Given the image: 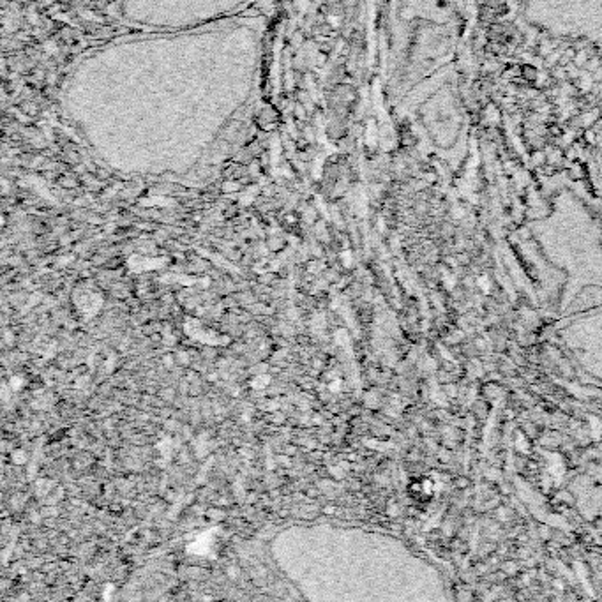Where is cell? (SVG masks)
<instances>
[{
    "mask_svg": "<svg viewBox=\"0 0 602 602\" xmlns=\"http://www.w3.org/2000/svg\"><path fill=\"white\" fill-rule=\"evenodd\" d=\"M544 11L534 18L557 36L602 43V0H534Z\"/></svg>",
    "mask_w": 602,
    "mask_h": 602,
    "instance_id": "1",
    "label": "cell"
},
{
    "mask_svg": "<svg viewBox=\"0 0 602 602\" xmlns=\"http://www.w3.org/2000/svg\"><path fill=\"white\" fill-rule=\"evenodd\" d=\"M269 382V378L265 377V378H258V380H255L253 382V387H262V385H265Z\"/></svg>",
    "mask_w": 602,
    "mask_h": 602,
    "instance_id": "2",
    "label": "cell"
},
{
    "mask_svg": "<svg viewBox=\"0 0 602 602\" xmlns=\"http://www.w3.org/2000/svg\"><path fill=\"white\" fill-rule=\"evenodd\" d=\"M13 458H16V463H23V461H25V454H23V452H16V454H13Z\"/></svg>",
    "mask_w": 602,
    "mask_h": 602,
    "instance_id": "3",
    "label": "cell"
},
{
    "mask_svg": "<svg viewBox=\"0 0 602 602\" xmlns=\"http://www.w3.org/2000/svg\"><path fill=\"white\" fill-rule=\"evenodd\" d=\"M11 385H13V389H15V391H16V389H18L20 385H22V380H20V378H16V380H15V378H13Z\"/></svg>",
    "mask_w": 602,
    "mask_h": 602,
    "instance_id": "4",
    "label": "cell"
},
{
    "mask_svg": "<svg viewBox=\"0 0 602 602\" xmlns=\"http://www.w3.org/2000/svg\"><path fill=\"white\" fill-rule=\"evenodd\" d=\"M339 387H341V382H334V384H331V391L338 392Z\"/></svg>",
    "mask_w": 602,
    "mask_h": 602,
    "instance_id": "5",
    "label": "cell"
}]
</instances>
